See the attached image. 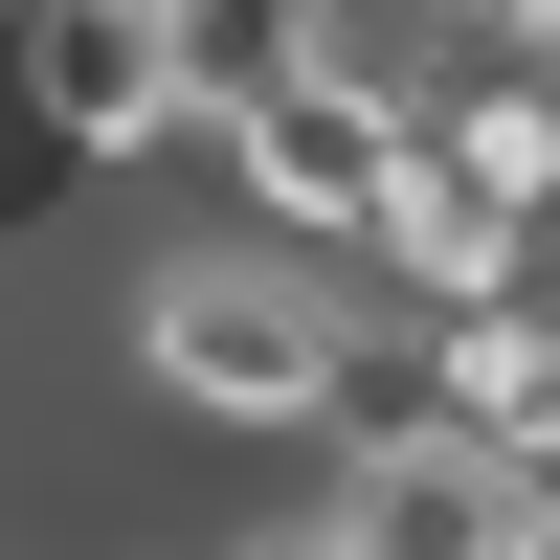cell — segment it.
Listing matches in <instances>:
<instances>
[{"label":"cell","instance_id":"8992f818","mask_svg":"<svg viewBox=\"0 0 560 560\" xmlns=\"http://www.w3.org/2000/svg\"><path fill=\"white\" fill-rule=\"evenodd\" d=\"M224 560H337V516H314V493H292V516H247Z\"/></svg>","mask_w":560,"mask_h":560},{"label":"cell","instance_id":"277c9868","mask_svg":"<svg viewBox=\"0 0 560 560\" xmlns=\"http://www.w3.org/2000/svg\"><path fill=\"white\" fill-rule=\"evenodd\" d=\"M337 269H359V292H404V314H493V292H538V224H516V202H471V179L404 135V179L359 202V247H337Z\"/></svg>","mask_w":560,"mask_h":560},{"label":"cell","instance_id":"7a4b0ae2","mask_svg":"<svg viewBox=\"0 0 560 560\" xmlns=\"http://www.w3.org/2000/svg\"><path fill=\"white\" fill-rule=\"evenodd\" d=\"M202 158L247 179V224L292 247V224H337L359 247V202L404 179V68H314V45H247V68L202 90Z\"/></svg>","mask_w":560,"mask_h":560},{"label":"cell","instance_id":"5b68a950","mask_svg":"<svg viewBox=\"0 0 560 560\" xmlns=\"http://www.w3.org/2000/svg\"><path fill=\"white\" fill-rule=\"evenodd\" d=\"M404 404L471 448H516V471H560V292H493V314H427L404 337Z\"/></svg>","mask_w":560,"mask_h":560},{"label":"cell","instance_id":"6da1fadb","mask_svg":"<svg viewBox=\"0 0 560 560\" xmlns=\"http://www.w3.org/2000/svg\"><path fill=\"white\" fill-rule=\"evenodd\" d=\"M113 382L158 404V427H202V448H314V427H382L404 359L359 337V269L224 224V247H158L113 292Z\"/></svg>","mask_w":560,"mask_h":560},{"label":"cell","instance_id":"3957f363","mask_svg":"<svg viewBox=\"0 0 560 560\" xmlns=\"http://www.w3.org/2000/svg\"><path fill=\"white\" fill-rule=\"evenodd\" d=\"M314 516H337V560H560V471L427 427V404H382V427H337Z\"/></svg>","mask_w":560,"mask_h":560}]
</instances>
